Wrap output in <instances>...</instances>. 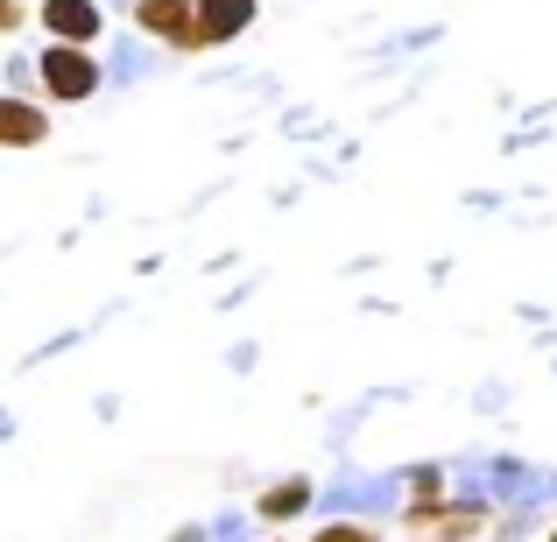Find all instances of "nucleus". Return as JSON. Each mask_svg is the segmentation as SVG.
<instances>
[{"label": "nucleus", "mask_w": 557, "mask_h": 542, "mask_svg": "<svg viewBox=\"0 0 557 542\" xmlns=\"http://www.w3.org/2000/svg\"><path fill=\"white\" fill-rule=\"evenodd\" d=\"M36 71H42V99L50 106H85V99H99L107 92V64L92 56V42H42V56H36Z\"/></svg>", "instance_id": "obj_1"}, {"label": "nucleus", "mask_w": 557, "mask_h": 542, "mask_svg": "<svg viewBox=\"0 0 557 542\" xmlns=\"http://www.w3.org/2000/svg\"><path fill=\"white\" fill-rule=\"evenodd\" d=\"M127 22H135L141 36H156L163 50H177V56H198L205 50V36H198V0H135V8H127Z\"/></svg>", "instance_id": "obj_2"}, {"label": "nucleus", "mask_w": 557, "mask_h": 542, "mask_svg": "<svg viewBox=\"0 0 557 542\" xmlns=\"http://www.w3.org/2000/svg\"><path fill=\"white\" fill-rule=\"evenodd\" d=\"M50 141V106H42L36 92H8L0 85V149H42Z\"/></svg>", "instance_id": "obj_3"}, {"label": "nucleus", "mask_w": 557, "mask_h": 542, "mask_svg": "<svg viewBox=\"0 0 557 542\" xmlns=\"http://www.w3.org/2000/svg\"><path fill=\"white\" fill-rule=\"evenodd\" d=\"M107 0H36V22L50 28L57 42H99L107 36Z\"/></svg>", "instance_id": "obj_4"}, {"label": "nucleus", "mask_w": 557, "mask_h": 542, "mask_svg": "<svg viewBox=\"0 0 557 542\" xmlns=\"http://www.w3.org/2000/svg\"><path fill=\"white\" fill-rule=\"evenodd\" d=\"M156 64H163V42L141 36V28L127 22L121 36H113V50H107V78H113V85H149Z\"/></svg>", "instance_id": "obj_5"}, {"label": "nucleus", "mask_w": 557, "mask_h": 542, "mask_svg": "<svg viewBox=\"0 0 557 542\" xmlns=\"http://www.w3.org/2000/svg\"><path fill=\"white\" fill-rule=\"evenodd\" d=\"M255 22H261V0H198V36H205V50L240 42Z\"/></svg>", "instance_id": "obj_6"}, {"label": "nucleus", "mask_w": 557, "mask_h": 542, "mask_svg": "<svg viewBox=\"0 0 557 542\" xmlns=\"http://www.w3.org/2000/svg\"><path fill=\"white\" fill-rule=\"evenodd\" d=\"M311 501H318V479L289 472V479H275V487H261V493H255V521H269V529H283V521L311 515Z\"/></svg>", "instance_id": "obj_7"}, {"label": "nucleus", "mask_w": 557, "mask_h": 542, "mask_svg": "<svg viewBox=\"0 0 557 542\" xmlns=\"http://www.w3.org/2000/svg\"><path fill=\"white\" fill-rule=\"evenodd\" d=\"M311 542H374V521L368 515H332Z\"/></svg>", "instance_id": "obj_8"}, {"label": "nucleus", "mask_w": 557, "mask_h": 542, "mask_svg": "<svg viewBox=\"0 0 557 542\" xmlns=\"http://www.w3.org/2000/svg\"><path fill=\"white\" fill-rule=\"evenodd\" d=\"M0 85H8V92H42L36 56H8V64H0Z\"/></svg>", "instance_id": "obj_9"}, {"label": "nucleus", "mask_w": 557, "mask_h": 542, "mask_svg": "<svg viewBox=\"0 0 557 542\" xmlns=\"http://www.w3.org/2000/svg\"><path fill=\"white\" fill-rule=\"evenodd\" d=\"M212 542H255V529L240 515H212Z\"/></svg>", "instance_id": "obj_10"}, {"label": "nucleus", "mask_w": 557, "mask_h": 542, "mask_svg": "<svg viewBox=\"0 0 557 542\" xmlns=\"http://www.w3.org/2000/svg\"><path fill=\"white\" fill-rule=\"evenodd\" d=\"M22 22H36V8H22V0H0V36H14Z\"/></svg>", "instance_id": "obj_11"}, {"label": "nucleus", "mask_w": 557, "mask_h": 542, "mask_svg": "<svg viewBox=\"0 0 557 542\" xmlns=\"http://www.w3.org/2000/svg\"><path fill=\"white\" fill-rule=\"evenodd\" d=\"M255 353H261V345H247V339H240V345L226 353V366H233V374H255Z\"/></svg>", "instance_id": "obj_12"}, {"label": "nucleus", "mask_w": 557, "mask_h": 542, "mask_svg": "<svg viewBox=\"0 0 557 542\" xmlns=\"http://www.w3.org/2000/svg\"><path fill=\"white\" fill-rule=\"evenodd\" d=\"M170 542H212V529H205V521H184V529H170Z\"/></svg>", "instance_id": "obj_13"}, {"label": "nucleus", "mask_w": 557, "mask_h": 542, "mask_svg": "<svg viewBox=\"0 0 557 542\" xmlns=\"http://www.w3.org/2000/svg\"><path fill=\"white\" fill-rule=\"evenodd\" d=\"M107 8H113V14H127V8H135V0H107Z\"/></svg>", "instance_id": "obj_14"}, {"label": "nucleus", "mask_w": 557, "mask_h": 542, "mask_svg": "<svg viewBox=\"0 0 557 542\" xmlns=\"http://www.w3.org/2000/svg\"><path fill=\"white\" fill-rule=\"evenodd\" d=\"M409 542H445V535H409Z\"/></svg>", "instance_id": "obj_15"}, {"label": "nucleus", "mask_w": 557, "mask_h": 542, "mask_svg": "<svg viewBox=\"0 0 557 542\" xmlns=\"http://www.w3.org/2000/svg\"><path fill=\"white\" fill-rule=\"evenodd\" d=\"M550 542H557V521H550Z\"/></svg>", "instance_id": "obj_16"}, {"label": "nucleus", "mask_w": 557, "mask_h": 542, "mask_svg": "<svg viewBox=\"0 0 557 542\" xmlns=\"http://www.w3.org/2000/svg\"><path fill=\"white\" fill-rule=\"evenodd\" d=\"M269 542H289V535H269Z\"/></svg>", "instance_id": "obj_17"}]
</instances>
